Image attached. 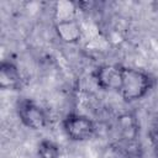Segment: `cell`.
<instances>
[{
	"instance_id": "obj_4",
	"label": "cell",
	"mask_w": 158,
	"mask_h": 158,
	"mask_svg": "<svg viewBox=\"0 0 158 158\" xmlns=\"http://www.w3.org/2000/svg\"><path fill=\"white\" fill-rule=\"evenodd\" d=\"M123 67L117 64H104L95 72V80L98 85L105 90L120 91L122 84Z\"/></svg>"
},
{
	"instance_id": "obj_6",
	"label": "cell",
	"mask_w": 158,
	"mask_h": 158,
	"mask_svg": "<svg viewBox=\"0 0 158 158\" xmlns=\"http://www.w3.org/2000/svg\"><path fill=\"white\" fill-rule=\"evenodd\" d=\"M54 28H56L57 36L64 43H75L80 40L81 30H80V26L77 22V20L58 22L54 25Z\"/></svg>"
},
{
	"instance_id": "obj_8",
	"label": "cell",
	"mask_w": 158,
	"mask_h": 158,
	"mask_svg": "<svg viewBox=\"0 0 158 158\" xmlns=\"http://www.w3.org/2000/svg\"><path fill=\"white\" fill-rule=\"evenodd\" d=\"M38 157L40 158H59V148L54 142L49 139H42L38 144Z\"/></svg>"
},
{
	"instance_id": "obj_9",
	"label": "cell",
	"mask_w": 158,
	"mask_h": 158,
	"mask_svg": "<svg viewBox=\"0 0 158 158\" xmlns=\"http://www.w3.org/2000/svg\"><path fill=\"white\" fill-rule=\"evenodd\" d=\"M120 123H121V130L123 132V135L127 138H132L136 135V128H135V121L130 115H125L120 118Z\"/></svg>"
},
{
	"instance_id": "obj_3",
	"label": "cell",
	"mask_w": 158,
	"mask_h": 158,
	"mask_svg": "<svg viewBox=\"0 0 158 158\" xmlns=\"http://www.w3.org/2000/svg\"><path fill=\"white\" fill-rule=\"evenodd\" d=\"M64 131L72 141H86L95 131L94 123L90 118L78 114H69L63 122Z\"/></svg>"
},
{
	"instance_id": "obj_5",
	"label": "cell",
	"mask_w": 158,
	"mask_h": 158,
	"mask_svg": "<svg viewBox=\"0 0 158 158\" xmlns=\"http://www.w3.org/2000/svg\"><path fill=\"white\" fill-rule=\"evenodd\" d=\"M21 83V75L17 67L11 62H2L0 65V88L4 90H15Z\"/></svg>"
},
{
	"instance_id": "obj_7",
	"label": "cell",
	"mask_w": 158,
	"mask_h": 158,
	"mask_svg": "<svg viewBox=\"0 0 158 158\" xmlns=\"http://www.w3.org/2000/svg\"><path fill=\"white\" fill-rule=\"evenodd\" d=\"M54 20L56 23L75 20L77 4L69 0H60L54 4Z\"/></svg>"
},
{
	"instance_id": "obj_1",
	"label": "cell",
	"mask_w": 158,
	"mask_h": 158,
	"mask_svg": "<svg viewBox=\"0 0 158 158\" xmlns=\"http://www.w3.org/2000/svg\"><path fill=\"white\" fill-rule=\"evenodd\" d=\"M151 86L152 79L146 72L123 67L120 94L125 101L132 102L142 99L148 93Z\"/></svg>"
},
{
	"instance_id": "obj_2",
	"label": "cell",
	"mask_w": 158,
	"mask_h": 158,
	"mask_svg": "<svg viewBox=\"0 0 158 158\" xmlns=\"http://www.w3.org/2000/svg\"><path fill=\"white\" fill-rule=\"evenodd\" d=\"M17 115L21 122L31 130H42L47 125V115L43 109L30 99L19 101Z\"/></svg>"
}]
</instances>
